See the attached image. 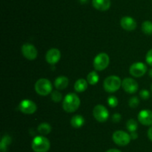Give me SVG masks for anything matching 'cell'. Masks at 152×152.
<instances>
[{"mask_svg": "<svg viewBox=\"0 0 152 152\" xmlns=\"http://www.w3.org/2000/svg\"><path fill=\"white\" fill-rule=\"evenodd\" d=\"M80 105V99L75 93H68L65 97L62 102V107L67 113L75 112Z\"/></svg>", "mask_w": 152, "mask_h": 152, "instance_id": "obj_1", "label": "cell"}, {"mask_svg": "<svg viewBox=\"0 0 152 152\" xmlns=\"http://www.w3.org/2000/svg\"><path fill=\"white\" fill-rule=\"evenodd\" d=\"M31 147L34 152H47L50 149V143L46 137L37 136L33 139Z\"/></svg>", "mask_w": 152, "mask_h": 152, "instance_id": "obj_2", "label": "cell"}, {"mask_svg": "<svg viewBox=\"0 0 152 152\" xmlns=\"http://www.w3.org/2000/svg\"><path fill=\"white\" fill-rule=\"evenodd\" d=\"M122 86V80L118 76L111 75L105 79L103 82V87L106 92H114L118 90Z\"/></svg>", "mask_w": 152, "mask_h": 152, "instance_id": "obj_3", "label": "cell"}, {"mask_svg": "<svg viewBox=\"0 0 152 152\" xmlns=\"http://www.w3.org/2000/svg\"><path fill=\"white\" fill-rule=\"evenodd\" d=\"M35 90L39 95L45 96L52 92V83L46 78L39 79L35 83Z\"/></svg>", "mask_w": 152, "mask_h": 152, "instance_id": "obj_4", "label": "cell"}, {"mask_svg": "<svg viewBox=\"0 0 152 152\" xmlns=\"http://www.w3.org/2000/svg\"><path fill=\"white\" fill-rule=\"evenodd\" d=\"M110 63L109 56L106 53H99L94 60V67L97 71H102L108 67Z\"/></svg>", "mask_w": 152, "mask_h": 152, "instance_id": "obj_5", "label": "cell"}, {"mask_svg": "<svg viewBox=\"0 0 152 152\" xmlns=\"http://www.w3.org/2000/svg\"><path fill=\"white\" fill-rule=\"evenodd\" d=\"M93 116L96 121L99 122H105L108 120L109 113L106 107L102 104H98L95 106L93 110Z\"/></svg>", "mask_w": 152, "mask_h": 152, "instance_id": "obj_6", "label": "cell"}, {"mask_svg": "<svg viewBox=\"0 0 152 152\" xmlns=\"http://www.w3.org/2000/svg\"><path fill=\"white\" fill-rule=\"evenodd\" d=\"M113 141L120 146H125L129 144L131 141V136L123 131H117L113 134Z\"/></svg>", "mask_w": 152, "mask_h": 152, "instance_id": "obj_7", "label": "cell"}, {"mask_svg": "<svg viewBox=\"0 0 152 152\" xmlns=\"http://www.w3.org/2000/svg\"><path fill=\"white\" fill-rule=\"evenodd\" d=\"M147 72V66L142 62L134 63L129 69V72L132 76L136 77H140L143 76Z\"/></svg>", "mask_w": 152, "mask_h": 152, "instance_id": "obj_8", "label": "cell"}, {"mask_svg": "<svg viewBox=\"0 0 152 152\" xmlns=\"http://www.w3.org/2000/svg\"><path fill=\"white\" fill-rule=\"evenodd\" d=\"M19 109L22 113L25 114H33L37 110V104L33 101L29 99L22 100L19 105Z\"/></svg>", "mask_w": 152, "mask_h": 152, "instance_id": "obj_9", "label": "cell"}, {"mask_svg": "<svg viewBox=\"0 0 152 152\" xmlns=\"http://www.w3.org/2000/svg\"><path fill=\"white\" fill-rule=\"evenodd\" d=\"M22 53L26 59L29 61H34L37 57V49L34 45L31 43H25L22 46Z\"/></svg>", "mask_w": 152, "mask_h": 152, "instance_id": "obj_10", "label": "cell"}, {"mask_svg": "<svg viewBox=\"0 0 152 152\" xmlns=\"http://www.w3.org/2000/svg\"><path fill=\"white\" fill-rule=\"evenodd\" d=\"M122 87L128 93L134 94L137 91L138 83L134 79L127 77L122 81Z\"/></svg>", "mask_w": 152, "mask_h": 152, "instance_id": "obj_11", "label": "cell"}, {"mask_svg": "<svg viewBox=\"0 0 152 152\" xmlns=\"http://www.w3.org/2000/svg\"><path fill=\"white\" fill-rule=\"evenodd\" d=\"M138 121L145 126L152 125V111L150 110H142L138 114Z\"/></svg>", "mask_w": 152, "mask_h": 152, "instance_id": "obj_12", "label": "cell"}, {"mask_svg": "<svg viewBox=\"0 0 152 152\" xmlns=\"http://www.w3.org/2000/svg\"><path fill=\"white\" fill-rule=\"evenodd\" d=\"M61 58V53L60 51L57 49H51L50 50L48 51L45 55V60L49 64H53L56 63L58 61L60 60Z\"/></svg>", "mask_w": 152, "mask_h": 152, "instance_id": "obj_13", "label": "cell"}, {"mask_svg": "<svg viewBox=\"0 0 152 152\" xmlns=\"http://www.w3.org/2000/svg\"><path fill=\"white\" fill-rule=\"evenodd\" d=\"M120 25L126 31H134L137 27V22L131 16H124L120 20Z\"/></svg>", "mask_w": 152, "mask_h": 152, "instance_id": "obj_14", "label": "cell"}, {"mask_svg": "<svg viewBox=\"0 0 152 152\" xmlns=\"http://www.w3.org/2000/svg\"><path fill=\"white\" fill-rule=\"evenodd\" d=\"M94 7L100 11H105L108 10L111 6L110 0H92Z\"/></svg>", "mask_w": 152, "mask_h": 152, "instance_id": "obj_15", "label": "cell"}, {"mask_svg": "<svg viewBox=\"0 0 152 152\" xmlns=\"http://www.w3.org/2000/svg\"><path fill=\"white\" fill-rule=\"evenodd\" d=\"M69 80L65 76H59L55 80L54 86L57 89H64L68 86Z\"/></svg>", "mask_w": 152, "mask_h": 152, "instance_id": "obj_16", "label": "cell"}, {"mask_svg": "<svg viewBox=\"0 0 152 152\" xmlns=\"http://www.w3.org/2000/svg\"><path fill=\"white\" fill-rule=\"evenodd\" d=\"M88 81L85 79H79L74 84V89L78 92H84L88 88Z\"/></svg>", "mask_w": 152, "mask_h": 152, "instance_id": "obj_17", "label": "cell"}, {"mask_svg": "<svg viewBox=\"0 0 152 152\" xmlns=\"http://www.w3.org/2000/svg\"><path fill=\"white\" fill-rule=\"evenodd\" d=\"M84 123L85 119L81 115H75V116H73L71 120V125L75 128H81L84 125Z\"/></svg>", "mask_w": 152, "mask_h": 152, "instance_id": "obj_18", "label": "cell"}, {"mask_svg": "<svg viewBox=\"0 0 152 152\" xmlns=\"http://www.w3.org/2000/svg\"><path fill=\"white\" fill-rule=\"evenodd\" d=\"M11 143V137L8 135H4L0 142V151L7 152V147Z\"/></svg>", "mask_w": 152, "mask_h": 152, "instance_id": "obj_19", "label": "cell"}, {"mask_svg": "<svg viewBox=\"0 0 152 152\" xmlns=\"http://www.w3.org/2000/svg\"><path fill=\"white\" fill-rule=\"evenodd\" d=\"M37 130H38V132L42 135H47L50 134L51 131V126L48 123L43 122L39 125Z\"/></svg>", "mask_w": 152, "mask_h": 152, "instance_id": "obj_20", "label": "cell"}, {"mask_svg": "<svg viewBox=\"0 0 152 152\" xmlns=\"http://www.w3.org/2000/svg\"><path fill=\"white\" fill-rule=\"evenodd\" d=\"M87 81L89 84L95 85L99 81V75L95 71H92L88 75Z\"/></svg>", "mask_w": 152, "mask_h": 152, "instance_id": "obj_21", "label": "cell"}, {"mask_svg": "<svg viewBox=\"0 0 152 152\" xmlns=\"http://www.w3.org/2000/svg\"><path fill=\"white\" fill-rule=\"evenodd\" d=\"M142 31L146 35H151L152 34V22L149 20H146L142 22Z\"/></svg>", "mask_w": 152, "mask_h": 152, "instance_id": "obj_22", "label": "cell"}, {"mask_svg": "<svg viewBox=\"0 0 152 152\" xmlns=\"http://www.w3.org/2000/svg\"><path fill=\"white\" fill-rule=\"evenodd\" d=\"M126 127H127V129L129 130V131H130V132H134V131H136L137 130V122L134 119H131L126 123Z\"/></svg>", "mask_w": 152, "mask_h": 152, "instance_id": "obj_23", "label": "cell"}, {"mask_svg": "<svg viewBox=\"0 0 152 152\" xmlns=\"http://www.w3.org/2000/svg\"><path fill=\"white\" fill-rule=\"evenodd\" d=\"M51 99L54 102H59L62 99V95L61 92L59 91H53L51 92Z\"/></svg>", "mask_w": 152, "mask_h": 152, "instance_id": "obj_24", "label": "cell"}, {"mask_svg": "<svg viewBox=\"0 0 152 152\" xmlns=\"http://www.w3.org/2000/svg\"><path fill=\"white\" fill-rule=\"evenodd\" d=\"M118 99L117 97L114 95H111L108 98V104L111 107H116L118 105Z\"/></svg>", "mask_w": 152, "mask_h": 152, "instance_id": "obj_25", "label": "cell"}, {"mask_svg": "<svg viewBox=\"0 0 152 152\" xmlns=\"http://www.w3.org/2000/svg\"><path fill=\"white\" fill-rule=\"evenodd\" d=\"M139 104H140V100L137 97L134 96L129 99V104L131 107H132V108H136V107H137L138 105H139Z\"/></svg>", "mask_w": 152, "mask_h": 152, "instance_id": "obj_26", "label": "cell"}, {"mask_svg": "<svg viewBox=\"0 0 152 152\" xmlns=\"http://www.w3.org/2000/svg\"><path fill=\"white\" fill-rule=\"evenodd\" d=\"M140 96L144 100H147L150 97V92L146 89H142L140 92Z\"/></svg>", "mask_w": 152, "mask_h": 152, "instance_id": "obj_27", "label": "cell"}, {"mask_svg": "<svg viewBox=\"0 0 152 152\" xmlns=\"http://www.w3.org/2000/svg\"><path fill=\"white\" fill-rule=\"evenodd\" d=\"M145 60H146L147 63L152 66V49H150V50L147 52Z\"/></svg>", "mask_w": 152, "mask_h": 152, "instance_id": "obj_28", "label": "cell"}, {"mask_svg": "<svg viewBox=\"0 0 152 152\" xmlns=\"http://www.w3.org/2000/svg\"><path fill=\"white\" fill-rule=\"evenodd\" d=\"M122 119V116L120 114V113H115V114H114V116H112V121L114 122H119L120 120H121Z\"/></svg>", "mask_w": 152, "mask_h": 152, "instance_id": "obj_29", "label": "cell"}, {"mask_svg": "<svg viewBox=\"0 0 152 152\" xmlns=\"http://www.w3.org/2000/svg\"><path fill=\"white\" fill-rule=\"evenodd\" d=\"M130 136H131V138H132V139H136L138 137V134L136 131H134V132H131Z\"/></svg>", "mask_w": 152, "mask_h": 152, "instance_id": "obj_30", "label": "cell"}, {"mask_svg": "<svg viewBox=\"0 0 152 152\" xmlns=\"http://www.w3.org/2000/svg\"><path fill=\"white\" fill-rule=\"evenodd\" d=\"M148 138H149V139L151 140V141H152V127H151V128L148 129Z\"/></svg>", "mask_w": 152, "mask_h": 152, "instance_id": "obj_31", "label": "cell"}, {"mask_svg": "<svg viewBox=\"0 0 152 152\" xmlns=\"http://www.w3.org/2000/svg\"><path fill=\"white\" fill-rule=\"evenodd\" d=\"M105 152H122L121 151L118 150V149H115V148H111V149H109V150H108L107 151Z\"/></svg>", "mask_w": 152, "mask_h": 152, "instance_id": "obj_32", "label": "cell"}, {"mask_svg": "<svg viewBox=\"0 0 152 152\" xmlns=\"http://www.w3.org/2000/svg\"><path fill=\"white\" fill-rule=\"evenodd\" d=\"M79 1L81 4H86L88 2V0H79Z\"/></svg>", "mask_w": 152, "mask_h": 152, "instance_id": "obj_33", "label": "cell"}, {"mask_svg": "<svg viewBox=\"0 0 152 152\" xmlns=\"http://www.w3.org/2000/svg\"><path fill=\"white\" fill-rule=\"evenodd\" d=\"M148 74H149L150 77H152V69H151L149 70V72H148Z\"/></svg>", "mask_w": 152, "mask_h": 152, "instance_id": "obj_34", "label": "cell"}, {"mask_svg": "<svg viewBox=\"0 0 152 152\" xmlns=\"http://www.w3.org/2000/svg\"><path fill=\"white\" fill-rule=\"evenodd\" d=\"M151 92H152V84H151Z\"/></svg>", "mask_w": 152, "mask_h": 152, "instance_id": "obj_35", "label": "cell"}]
</instances>
